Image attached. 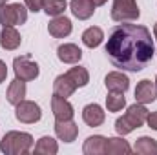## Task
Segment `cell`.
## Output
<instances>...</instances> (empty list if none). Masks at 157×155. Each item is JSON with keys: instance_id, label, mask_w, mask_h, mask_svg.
<instances>
[{"instance_id": "6da1fadb", "label": "cell", "mask_w": 157, "mask_h": 155, "mask_svg": "<svg viewBox=\"0 0 157 155\" xmlns=\"http://www.w3.org/2000/svg\"><path fill=\"white\" fill-rule=\"evenodd\" d=\"M106 53L117 68L141 71L155 53L152 33L144 26L122 24L112 31L106 44Z\"/></svg>"}, {"instance_id": "7a4b0ae2", "label": "cell", "mask_w": 157, "mask_h": 155, "mask_svg": "<svg viewBox=\"0 0 157 155\" xmlns=\"http://www.w3.org/2000/svg\"><path fill=\"white\" fill-rule=\"evenodd\" d=\"M33 137L26 131H7L0 141V150L6 155H26L33 148Z\"/></svg>"}, {"instance_id": "3957f363", "label": "cell", "mask_w": 157, "mask_h": 155, "mask_svg": "<svg viewBox=\"0 0 157 155\" xmlns=\"http://www.w3.org/2000/svg\"><path fill=\"white\" fill-rule=\"evenodd\" d=\"M28 20V9L22 4H4L0 6V24L6 26H20Z\"/></svg>"}, {"instance_id": "277c9868", "label": "cell", "mask_w": 157, "mask_h": 155, "mask_svg": "<svg viewBox=\"0 0 157 155\" xmlns=\"http://www.w3.org/2000/svg\"><path fill=\"white\" fill-rule=\"evenodd\" d=\"M141 15L139 6L135 0H113V7H112V18L115 22H130V20H137Z\"/></svg>"}, {"instance_id": "5b68a950", "label": "cell", "mask_w": 157, "mask_h": 155, "mask_svg": "<svg viewBox=\"0 0 157 155\" xmlns=\"http://www.w3.org/2000/svg\"><path fill=\"white\" fill-rule=\"evenodd\" d=\"M13 70H15V77L24 80V82H29V80H35L39 77V64L31 60L29 55H24V57H17L13 60Z\"/></svg>"}, {"instance_id": "8992f818", "label": "cell", "mask_w": 157, "mask_h": 155, "mask_svg": "<svg viewBox=\"0 0 157 155\" xmlns=\"http://www.w3.org/2000/svg\"><path fill=\"white\" fill-rule=\"evenodd\" d=\"M15 117L24 124H35L42 119V110L33 100H22L15 106Z\"/></svg>"}, {"instance_id": "52a82bcc", "label": "cell", "mask_w": 157, "mask_h": 155, "mask_svg": "<svg viewBox=\"0 0 157 155\" xmlns=\"http://www.w3.org/2000/svg\"><path fill=\"white\" fill-rule=\"evenodd\" d=\"M155 99H157L155 82H152L148 78L141 80L135 88V100L141 102V104H152V102H155Z\"/></svg>"}, {"instance_id": "ba28073f", "label": "cell", "mask_w": 157, "mask_h": 155, "mask_svg": "<svg viewBox=\"0 0 157 155\" xmlns=\"http://www.w3.org/2000/svg\"><path fill=\"white\" fill-rule=\"evenodd\" d=\"M51 112L55 115V120H70L73 119V106L68 102V99L53 95L51 97Z\"/></svg>"}, {"instance_id": "9c48e42d", "label": "cell", "mask_w": 157, "mask_h": 155, "mask_svg": "<svg viewBox=\"0 0 157 155\" xmlns=\"http://www.w3.org/2000/svg\"><path fill=\"white\" fill-rule=\"evenodd\" d=\"M55 133L60 141L64 142H73L78 135V126L73 122V119L70 120H57L55 122Z\"/></svg>"}, {"instance_id": "30bf717a", "label": "cell", "mask_w": 157, "mask_h": 155, "mask_svg": "<svg viewBox=\"0 0 157 155\" xmlns=\"http://www.w3.org/2000/svg\"><path fill=\"white\" fill-rule=\"evenodd\" d=\"M71 29H73V26H71V20L70 18H66V17H53V20L48 24V31H49V35L51 37H55V39H64V37H68L70 33H71Z\"/></svg>"}, {"instance_id": "8fae6325", "label": "cell", "mask_w": 157, "mask_h": 155, "mask_svg": "<svg viewBox=\"0 0 157 155\" xmlns=\"http://www.w3.org/2000/svg\"><path fill=\"white\" fill-rule=\"evenodd\" d=\"M104 84L108 88V91H115V93H124L130 88V78L121 71H112L104 78Z\"/></svg>"}, {"instance_id": "7c38bea8", "label": "cell", "mask_w": 157, "mask_h": 155, "mask_svg": "<svg viewBox=\"0 0 157 155\" xmlns=\"http://www.w3.org/2000/svg\"><path fill=\"white\" fill-rule=\"evenodd\" d=\"M104 119H106V113H104V110L99 104H88V106H84V110H82V120L88 126L97 128V126H101L104 122Z\"/></svg>"}, {"instance_id": "4fadbf2b", "label": "cell", "mask_w": 157, "mask_h": 155, "mask_svg": "<svg viewBox=\"0 0 157 155\" xmlns=\"http://www.w3.org/2000/svg\"><path fill=\"white\" fill-rule=\"evenodd\" d=\"M148 110H146V104H141V102H135L128 108L126 112V120L133 126V128H141L144 122H146V117H148Z\"/></svg>"}, {"instance_id": "5bb4252c", "label": "cell", "mask_w": 157, "mask_h": 155, "mask_svg": "<svg viewBox=\"0 0 157 155\" xmlns=\"http://www.w3.org/2000/svg\"><path fill=\"white\" fill-rule=\"evenodd\" d=\"M57 57L64 64H77L78 60L82 59V51L75 44H62L57 49Z\"/></svg>"}, {"instance_id": "9a60e30c", "label": "cell", "mask_w": 157, "mask_h": 155, "mask_svg": "<svg viewBox=\"0 0 157 155\" xmlns=\"http://www.w3.org/2000/svg\"><path fill=\"white\" fill-rule=\"evenodd\" d=\"M20 33L15 29V26H6V28H2V33H0V46L4 47V49H7V51H13V49H17L18 46H20Z\"/></svg>"}, {"instance_id": "2e32d148", "label": "cell", "mask_w": 157, "mask_h": 155, "mask_svg": "<svg viewBox=\"0 0 157 155\" xmlns=\"http://www.w3.org/2000/svg\"><path fill=\"white\" fill-rule=\"evenodd\" d=\"M75 89H77V84L68 77V73L59 75V77L55 78V82H53V91H55V95H59V97L68 99V97H71V95L75 93Z\"/></svg>"}, {"instance_id": "e0dca14e", "label": "cell", "mask_w": 157, "mask_h": 155, "mask_svg": "<svg viewBox=\"0 0 157 155\" xmlns=\"http://www.w3.org/2000/svg\"><path fill=\"white\" fill-rule=\"evenodd\" d=\"M95 7L97 6L93 4V0H71L70 2V9L78 20H88L95 13Z\"/></svg>"}, {"instance_id": "ac0fdd59", "label": "cell", "mask_w": 157, "mask_h": 155, "mask_svg": "<svg viewBox=\"0 0 157 155\" xmlns=\"http://www.w3.org/2000/svg\"><path fill=\"white\" fill-rule=\"evenodd\" d=\"M132 152L128 141H124L122 137H110L106 139V146H104V153L106 155H128Z\"/></svg>"}, {"instance_id": "d6986e66", "label": "cell", "mask_w": 157, "mask_h": 155, "mask_svg": "<svg viewBox=\"0 0 157 155\" xmlns=\"http://www.w3.org/2000/svg\"><path fill=\"white\" fill-rule=\"evenodd\" d=\"M6 97H7V102L13 104V106H17L18 102H22L24 97H26V82L20 80V78H15V80L9 84Z\"/></svg>"}, {"instance_id": "ffe728a7", "label": "cell", "mask_w": 157, "mask_h": 155, "mask_svg": "<svg viewBox=\"0 0 157 155\" xmlns=\"http://www.w3.org/2000/svg\"><path fill=\"white\" fill-rule=\"evenodd\" d=\"M104 146H106V137L93 135V137H88L86 139L82 152L86 155H102L104 153Z\"/></svg>"}, {"instance_id": "44dd1931", "label": "cell", "mask_w": 157, "mask_h": 155, "mask_svg": "<svg viewBox=\"0 0 157 155\" xmlns=\"http://www.w3.org/2000/svg\"><path fill=\"white\" fill-rule=\"evenodd\" d=\"M133 152L141 155H157V141L152 137H139L135 141Z\"/></svg>"}, {"instance_id": "7402d4cb", "label": "cell", "mask_w": 157, "mask_h": 155, "mask_svg": "<svg viewBox=\"0 0 157 155\" xmlns=\"http://www.w3.org/2000/svg\"><path fill=\"white\" fill-rule=\"evenodd\" d=\"M104 39V33H102V29L101 28H97V26H91V28H88L84 33H82V42H84V46L86 47H97V46H101V42Z\"/></svg>"}, {"instance_id": "603a6c76", "label": "cell", "mask_w": 157, "mask_h": 155, "mask_svg": "<svg viewBox=\"0 0 157 155\" xmlns=\"http://www.w3.org/2000/svg\"><path fill=\"white\" fill-rule=\"evenodd\" d=\"M59 152V144L53 137H42L35 144V153L37 155H55Z\"/></svg>"}, {"instance_id": "cb8c5ba5", "label": "cell", "mask_w": 157, "mask_h": 155, "mask_svg": "<svg viewBox=\"0 0 157 155\" xmlns=\"http://www.w3.org/2000/svg\"><path fill=\"white\" fill-rule=\"evenodd\" d=\"M68 7L66 0H42V9L49 17H60Z\"/></svg>"}, {"instance_id": "d4e9b609", "label": "cell", "mask_w": 157, "mask_h": 155, "mask_svg": "<svg viewBox=\"0 0 157 155\" xmlns=\"http://www.w3.org/2000/svg\"><path fill=\"white\" fill-rule=\"evenodd\" d=\"M68 77L77 84V88H84V86L90 82V73H88V70L82 68V66H75V68H71V70L68 71Z\"/></svg>"}, {"instance_id": "484cf974", "label": "cell", "mask_w": 157, "mask_h": 155, "mask_svg": "<svg viewBox=\"0 0 157 155\" xmlns=\"http://www.w3.org/2000/svg\"><path fill=\"white\" fill-rule=\"evenodd\" d=\"M124 106H126L124 93H115V91H110V95L106 97V108H108V112H121Z\"/></svg>"}, {"instance_id": "4316f807", "label": "cell", "mask_w": 157, "mask_h": 155, "mask_svg": "<svg viewBox=\"0 0 157 155\" xmlns=\"http://www.w3.org/2000/svg\"><path fill=\"white\" fill-rule=\"evenodd\" d=\"M133 130H135V128L126 120V117H119L117 120H115V131H117L119 135H122V137H124V135L132 133Z\"/></svg>"}, {"instance_id": "83f0119b", "label": "cell", "mask_w": 157, "mask_h": 155, "mask_svg": "<svg viewBox=\"0 0 157 155\" xmlns=\"http://www.w3.org/2000/svg\"><path fill=\"white\" fill-rule=\"evenodd\" d=\"M24 4H26V7L29 9V11H33V13H37L42 9V0H24Z\"/></svg>"}, {"instance_id": "f1b7e54d", "label": "cell", "mask_w": 157, "mask_h": 155, "mask_svg": "<svg viewBox=\"0 0 157 155\" xmlns=\"http://www.w3.org/2000/svg\"><path fill=\"white\" fill-rule=\"evenodd\" d=\"M146 124H148L152 130H155V131H157V112L148 113V117H146Z\"/></svg>"}, {"instance_id": "f546056e", "label": "cell", "mask_w": 157, "mask_h": 155, "mask_svg": "<svg viewBox=\"0 0 157 155\" xmlns=\"http://www.w3.org/2000/svg\"><path fill=\"white\" fill-rule=\"evenodd\" d=\"M6 77H7V66L4 60H0V84L6 80Z\"/></svg>"}, {"instance_id": "4dcf8cb0", "label": "cell", "mask_w": 157, "mask_h": 155, "mask_svg": "<svg viewBox=\"0 0 157 155\" xmlns=\"http://www.w3.org/2000/svg\"><path fill=\"white\" fill-rule=\"evenodd\" d=\"M106 2H108V0H93V4H95V6H104Z\"/></svg>"}, {"instance_id": "1f68e13d", "label": "cell", "mask_w": 157, "mask_h": 155, "mask_svg": "<svg viewBox=\"0 0 157 155\" xmlns=\"http://www.w3.org/2000/svg\"><path fill=\"white\" fill-rule=\"evenodd\" d=\"M154 37L157 39V24H155V28H154Z\"/></svg>"}, {"instance_id": "d6a6232c", "label": "cell", "mask_w": 157, "mask_h": 155, "mask_svg": "<svg viewBox=\"0 0 157 155\" xmlns=\"http://www.w3.org/2000/svg\"><path fill=\"white\" fill-rule=\"evenodd\" d=\"M6 2H7V0H0V6H4V4H6Z\"/></svg>"}, {"instance_id": "836d02e7", "label": "cell", "mask_w": 157, "mask_h": 155, "mask_svg": "<svg viewBox=\"0 0 157 155\" xmlns=\"http://www.w3.org/2000/svg\"><path fill=\"white\" fill-rule=\"evenodd\" d=\"M155 86H157V77H155Z\"/></svg>"}]
</instances>
